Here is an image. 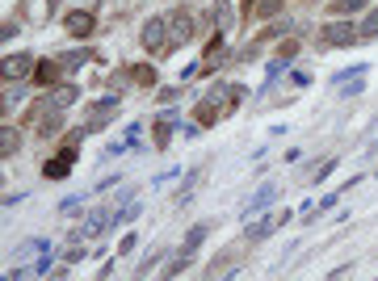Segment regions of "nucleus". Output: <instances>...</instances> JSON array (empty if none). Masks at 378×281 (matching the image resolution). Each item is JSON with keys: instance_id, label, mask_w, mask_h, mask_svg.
<instances>
[{"instance_id": "nucleus-19", "label": "nucleus", "mask_w": 378, "mask_h": 281, "mask_svg": "<svg viewBox=\"0 0 378 281\" xmlns=\"http://www.w3.org/2000/svg\"><path fill=\"white\" fill-rule=\"evenodd\" d=\"M332 168H336V160H320V168L311 172V181H324V177H328Z\"/></svg>"}, {"instance_id": "nucleus-12", "label": "nucleus", "mask_w": 378, "mask_h": 281, "mask_svg": "<svg viewBox=\"0 0 378 281\" xmlns=\"http://www.w3.org/2000/svg\"><path fill=\"white\" fill-rule=\"evenodd\" d=\"M202 239H206V227L198 223V227H193V231L185 235V243H181V252H189V256H193V248H202Z\"/></svg>"}, {"instance_id": "nucleus-16", "label": "nucleus", "mask_w": 378, "mask_h": 281, "mask_svg": "<svg viewBox=\"0 0 378 281\" xmlns=\"http://www.w3.org/2000/svg\"><path fill=\"white\" fill-rule=\"evenodd\" d=\"M278 9H282V0H256V13H261V17H274Z\"/></svg>"}, {"instance_id": "nucleus-20", "label": "nucleus", "mask_w": 378, "mask_h": 281, "mask_svg": "<svg viewBox=\"0 0 378 281\" xmlns=\"http://www.w3.org/2000/svg\"><path fill=\"white\" fill-rule=\"evenodd\" d=\"M135 80H139V84H151L156 76H151V67H139V72H135Z\"/></svg>"}, {"instance_id": "nucleus-9", "label": "nucleus", "mask_w": 378, "mask_h": 281, "mask_svg": "<svg viewBox=\"0 0 378 281\" xmlns=\"http://www.w3.org/2000/svg\"><path fill=\"white\" fill-rule=\"evenodd\" d=\"M232 26H236V13H232V4L223 0V4H219V34H232Z\"/></svg>"}, {"instance_id": "nucleus-5", "label": "nucleus", "mask_w": 378, "mask_h": 281, "mask_svg": "<svg viewBox=\"0 0 378 281\" xmlns=\"http://www.w3.org/2000/svg\"><path fill=\"white\" fill-rule=\"evenodd\" d=\"M168 26H173V47H181L193 38V13L189 9H177L173 17H168Z\"/></svg>"}, {"instance_id": "nucleus-18", "label": "nucleus", "mask_w": 378, "mask_h": 281, "mask_svg": "<svg viewBox=\"0 0 378 281\" xmlns=\"http://www.w3.org/2000/svg\"><path fill=\"white\" fill-rule=\"evenodd\" d=\"M105 223H109L105 214H89V223H85V231H89V235H101V227H105Z\"/></svg>"}, {"instance_id": "nucleus-11", "label": "nucleus", "mask_w": 378, "mask_h": 281, "mask_svg": "<svg viewBox=\"0 0 378 281\" xmlns=\"http://www.w3.org/2000/svg\"><path fill=\"white\" fill-rule=\"evenodd\" d=\"M269 202H274V185L261 189V193H256V197H252V202L244 206V214H252V210H261V206H269Z\"/></svg>"}, {"instance_id": "nucleus-7", "label": "nucleus", "mask_w": 378, "mask_h": 281, "mask_svg": "<svg viewBox=\"0 0 378 281\" xmlns=\"http://www.w3.org/2000/svg\"><path fill=\"white\" fill-rule=\"evenodd\" d=\"M278 223H282V219H261V223H252V227H248V243H261L265 235H274Z\"/></svg>"}, {"instance_id": "nucleus-14", "label": "nucleus", "mask_w": 378, "mask_h": 281, "mask_svg": "<svg viewBox=\"0 0 378 281\" xmlns=\"http://www.w3.org/2000/svg\"><path fill=\"white\" fill-rule=\"evenodd\" d=\"M59 72H63V59H59V63H43V67H34V76H38V80H55Z\"/></svg>"}, {"instance_id": "nucleus-3", "label": "nucleus", "mask_w": 378, "mask_h": 281, "mask_svg": "<svg viewBox=\"0 0 378 281\" xmlns=\"http://www.w3.org/2000/svg\"><path fill=\"white\" fill-rule=\"evenodd\" d=\"M63 30L72 34V38H89L97 30V17L89 13V9H72L68 17H63Z\"/></svg>"}, {"instance_id": "nucleus-10", "label": "nucleus", "mask_w": 378, "mask_h": 281, "mask_svg": "<svg viewBox=\"0 0 378 281\" xmlns=\"http://www.w3.org/2000/svg\"><path fill=\"white\" fill-rule=\"evenodd\" d=\"M72 101H76V89H72V84H63V89H55V93H50V105H59V109H68Z\"/></svg>"}, {"instance_id": "nucleus-6", "label": "nucleus", "mask_w": 378, "mask_h": 281, "mask_svg": "<svg viewBox=\"0 0 378 281\" xmlns=\"http://www.w3.org/2000/svg\"><path fill=\"white\" fill-rule=\"evenodd\" d=\"M72 164H76V147H63V151L47 164V177H50V181H55V177H68V172H72Z\"/></svg>"}, {"instance_id": "nucleus-17", "label": "nucleus", "mask_w": 378, "mask_h": 281, "mask_svg": "<svg viewBox=\"0 0 378 281\" xmlns=\"http://www.w3.org/2000/svg\"><path fill=\"white\" fill-rule=\"evenodd\" d=\"M374 34H378V9L366 17V21H362V38H374Z\"/></svg>"}, {"instance_id": "nucleus-4", "label": "nucleus", "mask_w": 378, "mask_h": 281, "mask_svg": "<svg viewBox=\"0 0 378 281\" xmlns=\"http://www.w3.org/2000/svg\"><path fill=\"white\" fill-rule=\"evenodd\" d=\"M0 72H4V80H9V84H13V80H21V76H34V55H30V50H21V55H9Z\"/></svg>"}, {"instance_id": "nucleus-15", "label": "nucleus", "mask_w": 378, "mask_h": 281, "mask_svg": "<svg viewBox=\"0 0 378 281\" xmlns=\"http://www.w3.org/2000/svg\"><path fill=\"white\" fill-rule=\"evenodd\" d=\"M357 9H366V0H336L332 4V13H357Z\"/></svg>"}, {"instance_id": "nucleus-8", "label": "nucleus", "mask_w": 378, "mask_h": 281, "mask_svg": "<svg viewBox=\"0 0 378 281\" xmlns=\"http://www.w3.org/2000/svg\"><path fill=\"white\" fill-rule=\"evenodd\" d=\"M17 131H13V126H4V131H0V160H9V155H13V151H17Z\"/></svg>"}, {"instance_id": "nucleus-2", "label": "nucleus", "mask_w": 378, "mask_h": 281, "mask_svg": "<svg viewBox=\"0 0 378 281\" xmlns=\"http://www.w3.org/2000/svg\"><path fill=\"white\" fill-rule=\"evenodd\" d=\"M362 38V26H349V21H328L324 26V47H353Z\"/></svg>"}, {"instance_id": "nucleus-13", "label": "nucleus", "mask_w": 378, "mask_h": 281, "mask_svg": "<svg viewBox=\"0 0 378 281\" xmlns=\"http://www.w3.org/2000/svg\"><path fill=\"white\" fill-rule=\"evenodd\" d=\"M210 122H215V101L206 97V101L198 105V126H210Z\"/></svg>"}, {"instance_id": "nucleus-1", "label": "nucleus", "mask_w": 378, "mask_h": 281, "mask_svg": "<svg viewBox=\"0 0 378 281\" xmlns=\"http://www.w3.org/2000/svg\"><path fill=\"white\" fill-rule=\"evenodd\" d=\"M143 47L151 50V55L168 50V47H173V26H168L164 17H151V21L143 26Z\"/></svg>"}]
</instances>
